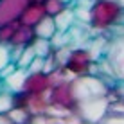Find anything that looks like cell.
<instances>
[{
	"mask_svg": "<svg viewBox=\"0 0 124 124\" xmlns=\"http://www.w3.org/2000/svg\"><path fill=\"white\" fill-rule=\"evenodd\" d=\"M124 6L119 0H93L90 7V27L93 31H108L122 22Z\"/></svg>",
	"mask_w": 124,
	"mask_h": 124,
	"instance_id": "6da1fadb",
	"label": "cell"
},
{
	"mask_svg": "<svg viewBox=\"0 0 124 124\" xmlns=\"http://www.w3.org/2000/svg\"><path fill=\"white\" fill-rule=\"evenodd\" d=\"M108 86L110 85L106 83L104 79L97 78V76H93V74H83V76H78V78L70 79V88H72L76 102L106 95Z\"/></svg>",
	"mask_w": 124,
	"mask_h": 124,
	"instance_id": "7a4b0ae2",
	"label": "cell"
},
{
	"mask_svg": "<svg viewBox=\"0 0 124 124\" xmlns=\"http://www.w3.org/2000/svg\"><path fill=\"white\" fill-rule=\"evenodd\" d=\"M108 106H110V102L106 99V95L93 97V99H86V101L78 102L74 115H78L79 119H83L88 124H99L106 117V113H108Z\"/></svg>",
	"mask_w": 124,
	"mask_h": 124,
	"instance_id": "3957f363",
	"label": "cell"
},
{
	"mask_svg": "<svg viewBox=\"0 0 124 124\" xmlns=\"http://www.w3.org/2000/svg\"><path fill=\"white\" fill-rule=\"evenodd\" d=\"M92 65H93V59H92L90 50L86 47H78V49L70 50L65 65H63V70L68 76V79H72V78H78V76H83V74H90L93 68Z\"/></svg>",
	"mask_w": 124,
	"mask_h": 124,
	"instance_id": "277c9868",
	"label": "cell"
},
{
	"mask_svg": "<svg viewBox=\"0 0 124 124\" xmlns=\"http://www.w3.org/2000/svg\"><path fill=\"white\" fill-rule=\"evenodd\" d=\"M104 65L117 81L124 83V34L115 38L104 54Z\"/></svg>",
	"mask_w": 124,
	"mask_h": 124,
	"instance_id": "5b68a950",
	"label": "cell"
},
{
	"mask_svg": "<svg viewBox=\"0 0 124 124\" xmlns=\"http://www.w3.org/2000/svg\"><path fill=\"white\" fill-rule=\"evenodd\" d=\"M49 104H56L59 108L67 110L68 113L76 112L78 102H76L72 88H70V79H65V81H61V83L54 85L49 90Z\"/></svg>",
	"mask_w": 124,
	"mask_h": 124,
	"instance_id": "8992f818",
	"label": "cell"
},
{
	"mask_svg": "<svg viewBox=\"0 0 124 124\" xmlns=\"http://www.w3.org/2000/svg\"><path fill=\"white\" fill-rule=\"evenodd\" d=\"M29 2L31 0H0V25L18 22V16Z\"/></svg>",
	"mask_w": 124,
	"mask_h": 124,
	"instance_id": "52a82bcc",
	"label": "cell"
},
{
	"mask_svg": "<svg viewBox=\"0 0 124 124\" xmlns=\"http://www.w3.org/2000/svg\"><path fill=\"white\" fill-rule=\"evenodd\" d=\"M50 81H49V74L43 70L40 72H27L23 81V92H49L50 90Z\"/></svg>",
	"mask_w": 124,
	"mask_h": 124,
	"instance_id": "ba28073f",
	"label": "cell"
},
{
	"mask_svg": "<svg viewBox=\"0 0 124 124\" xmlns=\"http://www.w3.org/2000/svg\"><path fill=\"white\" fill-rule=\"evenodd\" d=\"M43 16H45L43 4L31 0V2L25 6V9L22 11V15L18 16V23H22V25H31V27H32V25L38 23Z\"/></svg>",
	"mask_w": 124,
	"mask_h": 124,
	"instance_id": "9c48e42d",
	"label": "cell"
},
{
	"mask_svg": "<svg viewBox=\"0 0 124 124\" xmlns=\"http://www.w3.org/2000/svg\"><path fill=\"white\" fill-rule=\"evenodd\" d=\"M25 76H27V70H25V68H18V67H16L9 76H6V78L2 79L4 88H6V90H9V92H13V93L22 92Z\"/></svg>",
	"mask_w": 124,
	"mask_h": 124,
	"instance_id": "30bf717a",
	"label": "cell"
},
{
	"mask_svg": "<svg viewBox=\"0 0 124 124\" xmlns=\"http://www.w3.org/2000/svg\"><path fill=\"white\" fill-rule=\"evenodd\" d=\"M54 18V23H56V31L58 32H67L74 27L76 23V16H74V7L72 6H67L65 9H61Z\"/></svg>",
	"mask_w": 124,
	"mask_h": 124,
	"instance_id": "8fae6325",
	"label": "cell"
},
{
	"mask_svg": "<svg viewBox=\"0 0 124 124\" xmlns=\"http://www.w3.org/2000/svg\"><path fill=\"white\" fill-rule=\"evenodd\" d=\"M34 29L31 27V25H22V23H18L16 25V29H15V32H13V36H11V40H9V45H31V41L34 40Z\"/></svg>",
	"mask_w": 124,
	"mask_h": 124,
	"instance_id": "7c38bea8",
	"label": "cell"
},
{
	"mask_svg": "<svg viewBox=\"0 0 124 124\" xmlns=\"http://www.w3.org/2000/svg\"><path fill=\"white\" fill-rule=\"evenodd\" d=\"M32 29H34V36L36 38H45V40H50V38L58 32L56 31V23H54V18L49 16V15H45L38 23H34Z\"/></svg>",
	"mask_w": 124,
	"mask_h": 124,
	"instance_id": "4fadbf2b",
	"label": "cell"
},
{
	"mask_svg": "<svg viewBox=\"0 0 124 124\" xmlns=\"http://www.w3.org/2000/svg\"><path fill=\"white\" fill-rule=\"evenodd\" d=\"M31 47H32L34 54L40 58H47L52 52V43H50V40H45V38H34L31 41Z\"/></svg>",
	"mask_w": 124,
	"mask_h": 124,
	"instance_id": "5bb4252c",
	"label": "cell"
},
{
	"mask_svg": "<svg viewBox=\"0 0 124 124\" xmlns=\"http://www.w3.org/2000/svg\"><path fill=\"white\" fill-rule=\"evenodd\" d=\"M63 117H54L49 113H38V115H31L27 124H61Z\"/></svg>",
	"mask_w": 124,
	"mask_h": 124,
	"instance_id": "9a60e30c",
	"label": "cell"
},
{
	"mask_svg": "<svg viewBox=\"0 0 124 124\" xmlns=\"http://www.w3.org/2000/svg\"><path fill=\"white\" fill-rule=\"evenodd\" d=\"M7 115H9V119L13 121V124H27L29 117H31V113H29L27 110L16 108V106H13L9 112H7Z\"/></svg>",
	"mask_w": 124,
	"mask_h": 124,
	"instance_id": "2e32d148",
	"label": "cell"
},
{
	"mask_svg": "<svg viewBox=\"0 0 124 124\" xmlns=\"http://www.w3.org/2000/svg\"><path fill=\"white\" fill-rule=\"evenodd\" d=\"M34 56H36V54H34L32 47H31V45H25L23 49H22V54H20L18 59H16V67H18V68H25V70H27L29 63L32 61Z\"/></svg>",
	"mask_w": 124,
	"mask_h": 124,
	"instance_id": "e0dca14e",
	"label": "cell"
},
{
	"mask_svg": "<svg viewBox=\"0 0 124 124\" xmlns=\"http://www.w3.org/2000/svg\"><path fill=\"white\" fill-rule=\"evenodd\" d=\"M41 4H43L45 15H49V16H56L61 9H65V7H67V4L61 2V0H43Z\"/></svg>",
	"mask_w": 124,
	"mask_h": 124,
	"instance_id": "ac0fdd59",
	"label": "cell"
},
{
	"mask_svg": "<svg viewBox=\"0 0 124 124\" xmlns=\"http://www.w3.org/2000/svg\"><path fill=\"white\" fill-rule=\"evenodd\" d=\"M18 22H9V23H2L0 25V43H9L13 32H15Z\"/></svg>",
	"mask_w": 124,
	"mask_h": 124,
	"instance_id": "d6986e66",
	"label": "cell"
},
{
	"mask_svg": "<svg viewBox=\"0 0 124 124\" xmlns=\"http://www.w3.org/2000/svg\"><path fill=\"white\" fill-rule=\"evenodd\" d=\"M13 108V92L9 90H0V113H7Z\"/></svg>",
	"mask_w": 124,
	"mask_h": 124,
	"instance_id": "ffe728a7",
	"label": "cell"
},
{
	"mask_svg": "<svg viewBox=\"0 0 124 124\" xmlns=\"http://www.w3.org/2000/svg\"><path fill=\"white\" fill-rule=\"evenodd\" d=\"M11 63V47L9 43H0V70Z\"/></svg>",
	"mask_w": 124,
	"mask_h": 124,
	"instance_id": "44dd1931",
	"label": "cell"
},
{
	"mask_svg": "<svg viewBox=\"0 0 124 124\" xmlns=\"http://www.w3.org/2000/svg\"><path fill=\"white\" fill-rule=\"evenodd\" d=\"M99 124H124V113H106Z\"/></svg>",
	"mask_w": 124,
	"mask_h": 124,
	"instance_id": "7402d4cb",
	"label": "cell"
},
{
	"mask_svg": "<svg viewBox=\"0 0 124 124\" xmlns=\"http://www.w3.org/2000/svg\"><path fill=\"white\" fill-rule=\"evenodd\" d=\"M43 67H45V58L34 56L32 61L29 63V67H27V72H40V70H43Z\"/></svg>",
	"mask_w": 124,
	"mask_h": 124,
	"instance_id": "603a6c76",
	"label": "cell"
},
{
	"mask_svg": "<svg viewBox=\"0 0 124 124\" xmlns=\"http://www.w3.org/2000/svg\"><path fill=\"white\" fill-rule=\"evenodd\" d=\"M61 124H88V122H85L83 119H79L78 115H74V113H68L67 117L61 119Z\"/></svg>",
	"mask_w": 124,
	"mask_h": 124,
	"instance_id": "cb8c5ba5",
	"label": "cell"
},
{
	"mask_svg": "<svg viewBox=\"0 0 124 124\" xmlns=\"http://www.w3.org/2000/svg\"><path fill=\"white\" fill-rule=\"evenodd\" d=\"M0 124H13V121L9 119L7 113H0Z\"/></svg>",
	"mask_w": 124,
	"mask_h": 124,
	"instance_id": "d4e9b609",
	"label": "cell"
},
{
	"mask_svg": "<svg viewBox=\"0 0 124 124\" xmlns=\"http://www.w3.org/2000/svg\"><path fill=\"white\" fill-rule=\"evenodd\" d=\"M61 2H65L67 6H72V4H74V0H61Z\"/></svg>",
	"mask_w": 124,
	"mask_h": 124,
	"instance_id": "484cf974",
	"label": "cell"
},
{
	"mask_svg": "<svg viewBox=\"0 0 124 124\" xmlns=\"http://www.w3.org/2000/svg\"><path fill=\"white\" fill-rule=\"evenodd\" d=\"M0 90H4V85H2V79H0Z\"/></svg>",
	"mask_w": 124,
	"mask_h": 124,
	"instance_id": "4316f807",
	"label": "cell"
},
{
	"mask_svg": "<svg viewBox=\"0 0 124 124\" xmlns=\"http://www.w3.org/2000/svg\"><path fill=\"white\" fill-rule=\"evenodd\" d=\"M34 2H43V0H34Z\"/></svg>",
	"mask_w": 124,
	"mask_h": 124,
	"instance_id": "83f0119b",
	"label": "cell"
}]
</instances>
